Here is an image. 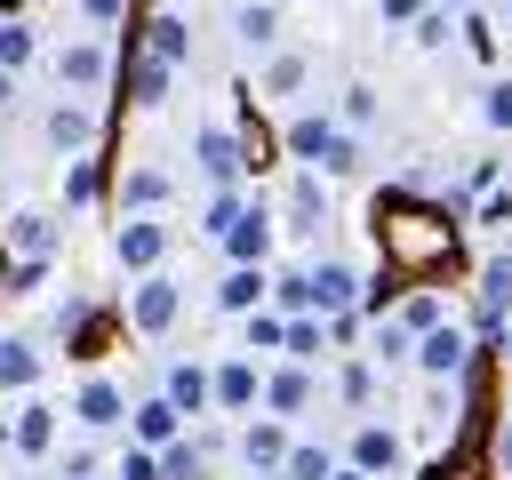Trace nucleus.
Segmentation results:
<instances>
[{
  "instance_id": "51",
  "label": "nucleus",
  "mask_w": 512,
  "mask_h": 480,
  "mask_svg": "<svg viewBox=\"0 0 512 480\" xmlns=\"http://www.w3.org/2000/svg\"><path fill=\"white\" fill-rule=\"evenodd\" d=\"M496 352H504V360H512V328H504V344H496Z\"/></svg>"
},
{
  "instance_id": "9",
  "label": "nucleus",
  "mask_w": 512,
  "mask_h": 480,
  "mask_svg": "<svg viewBox=\"0 0 512 480\" xmlns=\"http://www.w3.org/2000/svg\"><path fill=\"white\" fill-rule=\"evenodd\" d=\"M304 280H312V312H360V264H344V256H312Z\"/></svg>"
},
{
  "instance_id": "43",
  "label": "nucleus",
  "mask_w": 512,
  "mask_h": 480,
  "mask_svg": "<svg viewBox=\"0 0 512 480\" xmlns=\"http://www.w3.org/2000/svg\"><path fill=\"white\" fill-rule=\"evenodd\" d=\"M480 120H488V128H512V80H488V96H480Z\"/></svg>"
},
{
  "instance_id": "2",
  "label": "nucleus",
  "mask_w": 512,
  "mask_h": 480,
  "mask_svg": "<svg viewBox=\"0 0 512 480\" xmlns=\"http://www.w3.org/2000/svg\"><path fill=\"white\" fill-rule=\"evenodd\" d=\"M176 312H184V288L168 272H136L128 280V336H168Z\"/></svg>"
},
{
  "instance_id": "36",
  "label": "nucleus",
  "mask_w": 512,
  "mask_h": 480,
  "mask_svg": "<svg viewBox=\"0 0 512 480\" xmlns=\"http://www.w3.org/2000/svg\"><path fill=\"white\" fill-rule=\"evenodd\" d=\"M0 64H8V72L32 64V24H24V16H0Z\"/></svg>"
},
{
  "instance_id": "46",
  "label": "nucleus",
  "mask_w": 512,
  "mask_h": 480,
  "mask_svg": "<svg viewBox=\"0 0 512 480\" xmlns=\"http://www.w3.org/2000/svg\"><path fill=\"white\" fill-rule=\"evenodd\" d=\"M496 464L512 472V408H504V424H496Z\"/></svg>"
},
{
  "instance_id": "20",
  "label": "nucleus",
  "mask_w": 512,
  "mask_h": 480,
  "mask_svg": "<svg viewBox=\"0 0 512 480\" xmlns=\"http://www.w3.org/2000/svg\"><path fill=\"white\" fill-rule=\"evenodd\" d=\"M232 40H240L248 56H272V48H280V8H272V0H240V8H232Z\"/></svg>"
},
{
  "instance_id": "23",
  "label": "nucleus",
  "mask_w": 512,
  "mask_h": 480,
  "mask_svg": "<svg viewBox=\"0 0 512 480\" xmlns=\"http://www.w3.org/2000/svg\"><path fill=\"white\" fill-rule=\"evenodd\" d=\"M160 392H168V400L184 408V424H192V416H208V368H200V360H168Z\"/></svg>"
},
{
  "instance_id": "4",
  "label": "nucleus",
  "mask_w": 512,
  "mask_h": 480,
  "mask_svg": "<svg viewBox=\"0 0 512 480\" xmlns=\"http://www.w3.org/2000/svg\"><path fill=\"white\" fill-rule=\"evenodd\" d=\"M168 248H176V232H168L160 216H120V232H112V256H120L128 280H136V272H160Z\"/></svg>"
},
{
  "instance_id": "37",
  "label": "nucleus",
  "mask_w": 512,
  "mask_h": 480,
  "mask_svg": "<svg viewBox=\"0 0 512 480\" xmlns=\"http://www.w3.org/2000/svg\"><path fill=\"white\" fill-rule=\"evenodd\" d=\"M232 216H240V184H216V200L200 208V232H208V240H224V224H232Z\"/></svg>"
},
{
  "instance_id": "18",
  "label": "nucleus",
  "mask_w": 512,
  "mask_h": 480,
  "mask_svg": "<svg viewBox=\"0 0 512 480\" xmlns=\"http://www.w3.org/2000/svg\"><path fill=\"white\" fill-rule=\"evenodd\" d=\"M256 304H272V272H264V264H232V272L216 280V312L240 320V312H256Z\"/></svg>"
},
{
  "instance_id": "15",
  "label": "nucleus",
  "mask_w": 512,
  "mask_h": 480,
  "mask_svg": "<svg viewBox=\"0 0 512 480\" xmlns=\"http://www.w3.org/2000/svg\"><path fill=\"white\" fill-rule=\"evenodd\" d=\"M72 416H80V432H120V424H128V392H120L112 376H88V384L72 392Z\"/></svg>"
},
{
  "instance_id": "14",
  "label": "nucleus",
  "mask_w": 512,
  "mask_h": 480,
  "mask_svg": "<svg viewBox=\"0 0 512 480\" xmlns=\"http://www.w3.org/2000/svg\"><path fill=\"white\" fill-rule=\"evenodd\" d=\"M40 136H48L64 160H72V152H96V112H88L80 96H56V104H48V120H40Z\"/></svg>"
},
{
  "instance_id": "29",
  "label": "nucleus",
  "mask_w": 512,
  "mask_h": 480,
  "mask_svg": "<svg viewBox=\"0 0 512 480\" xmlns=\"http://www.w3.org/2000/svg\"><path fill=\"white\" fill-rule=\"evenodd\" d=\"M408 40H416V48H448V40H456V8H440V0H424V8L408 16Z\"/></svg>"
},
{
  "instance_id": "41",
  "label": "nucleus",
  "mask_w": 512,
  "mask_h": 480,
  "mask_svg": "<svg viewBox=\"0 0 512 480\" xmlns=\"http://www.w3.org/2000/svg\"><path fill=\"white\" fill-rule=\"evenodd\" d=\"M320 320H328V344H336V352H352V344L368 336V320H360V312H320Z\"/></svg>"
},
{
  "instance_id": "6",
  "label": "nucleus",
  "mask_w": 512,
  "mask_h": 480,
  "mask_svg": "<svg viewBox=\"0 0 512 480\" xmlns=\"http://www.w3.org/2000/svg\"><path fill=\"white\" fill-rule=\"evenodd\" d=\"M272 240H280L272 200H240V216L224 224V256H232V264H264V256H272Z\"/></svg>"
},
{
  "instance_id": "39",
  "label": "nucleus",
  "mask_w": 512,
  "mask_h": 480,
  "mask_svg": "<svg viewBox=\"0 0 512 480\" xmlns=\"http://www.w3.org/2000/svg\"><path fill=\"white\" fill-rule=\"evenodd\" d=\"M112 480H160V448H136V440H128V448L112 456Z\"/></svg>"
},
{
  "instance_id": "45",
  "label": "nucleus",
  "mask_w": 512,
  "mask_h": 480,
  "mask_svg": "<svg viewBox=\"0 0 512 480\" xmlns=\"http://www.w3.org/2000/svg\"><path fill=\"white\" fill-rule=\"evenodd\" d=\"M80 16L104 32V24H120V16H128V0H80Z\"/></svg>"
},
{
  "instance_id": "1",
  "label": "nucleus",
  "mask_w": 512,
  "mask_h": 480,
  "mask_svg": "<svg viewBox=\"0 0 512 480\" xmlns=\"http://www.w3.org/2000/svg\"><path fill=\"white\" fill-rule=\"evenodd\" d=\"M288 152H296L304 168H320V176H352V168H360V136H352L344 120H328V112H296V120H288Z\"/></svg>"
},
{
  "instance_id": "40",
  "label": "nucleus",
  "mask_w": 512,
  "mask_h": 480,
  "mask_svg": "<svg viewBox=\"0 0 512 480\" xmlns=\"http://www.w3.org/2000/svg\"><path fill=\"white\" fill-rule=\"evenodd\" d=\"M48 456H56V480H88V472H96V448H88V440H72V448L56 440Z\"/></svg>"
},
{
  "instance_id": "53",
  "label": "nucleus",
  "mask_w": 512,
  "mask_h": 480,
  "mask_svg": "<svg viewBox=\"0 0 512 480\" xmlns=\"http://www.w3.org/2000/svg\"><path fill=\"white\" fill-rule=\"evenodd\" d=\"M248 480H280V472H248Z\"/></svg>"
},
{
  "instance_id": "50",
  "label": "nucleus",
  "mask_w": 512,
  "mask_h": 480,
  "mask_svg": "<svg viewBox=\"0 0 512 480\" xmlns=\"http://www.w3.org/2000/svg\"><path fill=\"white\" fill-rule=\"evenodd\" d=\"M16 8H24V0H0V16H16Z\"/></svg>"
},
{
  "instance_id": "44",
  "label": "nucleus",
  "mask_w": 512,
  "mask_h": 480,
  "mask_svg": "<svg viewBox=\"0 0 512 480\" xmlns=\"http://www.w3.org/2000/svg\"><path fill=\"white\" fill-rule=\"evenodd\" d=\"M392 312H400L408 328H432V320H448V312H440V296H400Z\"/></svg>"
},
{
  "instance_id": "8",
  "label": "nucleus",
  "mask_w": 512,
  "mask_h": 480,
  "mask_svg": "<svg viewBox=\"0 0 512 480\" xmlns=\"http://www.w3.org/2000/svg\"><path fill=\"white\" fill-rule=\"evenodd\" d=\"M264 392V368L256 360H216L208 368V416H248Z\"/></svg>"
},
{
  "instance_id": "7",
  "label": "nucleus",
  "mask_w": 512,
  "mask_h": 480,
  "mask_svg": "<svg viewBox=\"0 0 512 480\" xmlns=\"http://www.w3.org/2000/svg\"><path fill=\"white\" fill-rule=\"evenodd\" d=\"M424 376H464V360H472V328H456V320H432V328H416V352H408Z\"/></svg>"
},
{
  "instance_id": "55",
  "label": "nucleus",
  "mask_w": 512,
  "mask_h": 480,
  "mask_svg": "<svg viewBox=\"0 0 512 480\" xmlns=\"http://www.w3.org/2000/svg\"><path fill=\"white\" fill-rule=\"evenodd\" d=\"M88 480H96V472H88Z\"/></svg>"
},
{
  "instance_id": "48",
  "label": "nucleus",
  "mask_w": 512,
  "mask_h": 480,
  "mask_svg": "<svg viewBox=\"0 0 512 480\" xmlns=\"http://www.w3.org/2000/svg\"><path fill=\"white\" fill-rule=\"evenodd\" d=\"M8 104H16V72L0 64V112H8Z\"/></svg>"
},
{
  "instance_id": "13",
  "label": "nucleus",
  "mask_w": 512,
  "mask_h": 480,
  "mask_svg": "<svg viewBox=\"0 0 512 480\" xmlns=\"http://www.w3.org/2000/svg\"><path fill=\"white\" fill-rule=\"evenodd\" d=\"M112 80V56H104V40H72V48H56V88H72V96H96Z\"/></svg>"
},
{
  "instance_id": "10",
  "label": "nucleus",
  "mask_w": 512,
  "mask_h": 480,
  "mask_svg": "<svg viewBox=\"0 0 512 480\" xmlns=\"http://www.w3.org/2000/svg\"><path fill=\"white\" fill-rule=\"evenodd\" d=\"M56 440H64V416H56L48 400H24V408L0 424V448H16V456H48Z\"/></svg>"
},
{
  "instance_id": "19",
  "label": "nucleus",
  "mask_w": 512,
  "mask_h": 480,
  "mask_svg": "<svg viewBox=\"0 0 512 480\" xmlns=\"http://www.w3.org/2000/svg\"><path fill=\"white\" fill-rule=\"evenodd\" d=\"M280 456H288V424L264 408L256 424H240V464L248 472H280Z\"/></svg>"
},
{
  "instance_id": "25",
  "label": "nucleus",
  "mask_w": 512,
  "mask_h": 480,
  "mask_svg": "<svg viewBox=\"0 0 512 480\" xmlns=\"http://www.w3.org/2000/svg\"><path fill=\"white\" fill-rule=\"evenodd\" d=\"M208 464H216L208 440H184V432H176V440L160 448V480H208Z\"/></svg>"
},
{
  "instance_id": "27",
  "label": "nucleus",
  "mask_w": 512,
  "mask_h": 480,
  "mask_svg": "<svg viewBox=\"0 0 512 480\" xmlns=\"http://www.w3.org/2000/svg\"><path fill=\"white\" fill-rule=\"evenodd\" d=\"M280 352L312 368V360L328 352V320H320V312H288V336H280Z\"/></svg>"
},
{
  "instance_id": "16",
  "label": "nucleus",
  "mask_w": 512,
  "mask_h": 480,
  "mask_svg": "<svg viewBox=\"0 0 512 480\" xmlns=\"http://www.w3.org/2000/svg\"><path fill=\"white\" fill-rule=\"evenodd\" d=\"M184 432V408L168 400V392H144V400H128V440L136 448H168Z\"/></svg>"
},
{
  "instance_id": "11",
  "label": "nucleus",
  "mask_w": 512,
  "mask_h": 480,
  "mask_svg": "<svg viewBox=\"0 0 512 480\" xmlns=\"http://www.w3.org/2000/svg\"><path fill=\"white\" fill-rule=\"evenodd\" d=\"M320 400V384H312V368L304 360H280V368H264V392H256V408H272V416H304Z\"/></svg>"
},
{
  "instance_id": "30",
  "label": "nucleus",
  "mask_w": 512,
  "mask_h": 480,
  "mask_svg": "<svg viewBox=\"0 0 512 480\" xmlns=\"http://www.w3.org/2000/svg\"><path fill=\"white\" fill-rule=\"evenodd\" d=\"M304 80H312V56H304V48H280V56L264 64V96H296Z\"/></svg>"
},
{
  "instance_id": "42",
  "label": "nucleus",
  "mask_w": 512,
  "mask_h": 480,
  "mask_svg": "<svg viewBox=\"0 0 512 480\" xmlns=\"http://www.w3.org/2000/svg\"><path fill=\"white\" fill-rule=\"evenodd\" d=\"M472 224L504 232V224H512V192H496V184H488V192H480V208H472Z\"/></svg>"
},
{
  "instance_id": "12",
  "label": "nucleus",
  "mask_w": 512,
  "mask_h": 480,
  "mask_svg": "<svg viewBox=\"0 0 512 480\" xmlns=\"http://www.w3.org/2000/svg\"><path fill=\"white\" fill-rule=\"evenodd\" d=\"M400 456H408V448H400V432H392V424H376V416H368V424H352L344 464H360L368 480H392V472H400Z\"/></svg>"
},
{
  "instance_id": "52",
  "label": "nucleus",
  "mask_w": 512,
  "mask_h": 480,
  "mask_svg": "<svg viewBox=\"0 0 512 480\" xmlns=\"http://www.w3.org/2000/svg\"><path fill=\"white\" fill-rule=\"evenodd\" d=\"M440 8H456V16H464V8H472V0H440Z\"/></svg>"
},
{
  "instance_id": "21",
  "label": "nucleus",
  "mask_w": 512,
  "mask_h": 480,
  "mask_svg": "<svg viewBox=\"0 0 512 480\" xmlns=\"http://www.w3.org/2000/svg\"><path fill=\"white\" fill-rule=\"evenodd\" d=\"M168 192H176L168 168H128V176H120V216H160Z\"/></svg>"
},
{
  "instance_id": "35",
  "label": "nucleus",
  "mask_w": 512,
  "mask_h": 480,
  "mask_svg": "<svg viewBox=\"0 0 512 480\" xmlns=\"http://www.w3.org/2000/svg\"><path fill=\"white\" fill-rule=\"evenodd\" d=\"M272 304H280V312H312V280H304V264L272 272Z\"/></svg>"
},
{
  "instance_id": "5",
  "label": "nucleus",
  "mask_w": 512,
  "mask_h": 480,
  "mask_svg": "<svg viewBox=\"0 0 512 480\" xmlns=\"http://www.w3.org/2000/svg\"><path fill=\"white\" fill-rule=\"evenodd\" d=\"M192 168H200L208 184H240V168H248V144H240L224 120H200V128H192Z\"/></svg>"
},
{
  "instance_id": "28",
  "label": "nucleus",
  "mask_w": 512,
  "mask_h": 480,
  "mask_svg": "<svg viewBox=\"0 0 512 480\" xmlns=\"http://www.w3.org/2000/svg\"><path fill=\"white\" fill-rule=\"evenodd\" d=\"M40 384V352L24 336H0V392H32Z\"/></svg>"
},
{
  "instance_id": "24",
  "label": "nucleus",
  "mask_w": 512,
  "mask_h": 480,
  "mask_svg": "<svg viewBox=\"0 0 512 480\" xmlns=\"http://www.w3.org/2000/svg\"><path fill=\"white\" fill-rule=\"evenodd\" d=\"M168 88H176V64L144 48V56H136V72H128V96H136L144 112H160V104H168Z\"/></svg>"
},
{
  "instance_id": "17",
  "label": "nucleus",
  "mask_w": 512,
  "mask_h": 480,
  "mask_svg": "<svg viewBox=\"0 0 512 480\" xmlns=\"http://www.w3.org/2000/svg\"><path fill=\"white\" fill-rule=\"evenodd\" d=\"M0 248H16V256H56V248H64V224H56L48 208H16V216L0 224Z\"/></svg>"
},
{
  "instance_id": "32",
  "label": "nucleus",
  "mask_w": 512,
  "mask_h": 480,
  "mask_svg": "<svg viewBox=\"0 0 512 480\" xmlns=\"http://www.w3.org/2000/svg\"><path fill=\"white\" fill-rule=\"evenodd\" d=\"M96 192H104V168H96L88 152H72V160H64V208H88Z\"/></svg>"
},
{
  "instance_id": "49",
  "label": "nucleus",
  "mask_w": 512,
  "mask_h": 480,
  "mask_svg": "<svg viewBox=\"0 0 512 480\" xmlns=\"http://www.w3.org/2000/svg\"><path fill=\"white\" fill-rule=\"evenodd\" d=\"M328 480H368V472L360 464H328Z\"/></svg>"
},
{
  "instance_id": "33",
  "label": "nucleus",
  "mask_w": 512,
  "mask_h": 480,
  "mask_svg": "<svg viewBox=\"0 0 512 480\" xmlns=\"http://www.w3.org/2000/svg\"><path fill=\"white\" fill-rule=\"evenodd\" d=\"M328 448H312V440H288V456H280V480H328Z\"/></svg>"
},
{
  "instance_id": "3",
  "label": "nucleus",
  "mask_w": 512,
  "mask_h": 480,
  "mask_svg": "<svg viewBox=\"0 0 512 480\" xmlns=\"http://www.w3.org/2000/svg\"><path fill=\"white\" fill-rule=\"evenodd\" d=\"M272 216H280V232H296V240H320V224H328V176H320V168H296Z\"/></svg>"
},
{
  "instance_id": "31",
  "label": "nucleus",
  "mask_w": 512,
  "mask_h": 480,
  "mask_svg": "<svg viewBox=\"0 0 512 480\" xmlns=\"http://www.w3.org/2000/svg\"><path fill=\"white\" fill-rule=\"evenodd\" d=\"M480 312L512 320V256H488V264H480Z\"/></svg>"
},
{
  "instance_id": "54",
  "label": "nucleus",
  "mask_w": 512,
  "mask_h": 480,
  "mask_svg": "<svg viewBox=\"0 0 512 480\" xmlns=\"http://www.w3.org/2000/svg\"><path fill=\"white\" fill-rule=\"evenodd\" d=\"M0 200H8V184H0Z\"/></svg>"
},
{
  "instance_id": "47",
  "label": "nucleus",
  "mask_w": 512,
  "mask_h": 480,
  "mask_svg": "<svg viewBox=\"0 0 512 480\" xmlns=\"http://www.w3.org/2000/svg\"><path fill=\"white\" fill-rule=\"evenodd\" d=\"M416 8H424V0H384V24H408Z\"/></svg>"
},
{
  "instance_id": "34",
  "label": "nucleus",
  "mask_w": 512,
  "mask_h": 480,
  "mask_svg": "<svg viewBox=\"0 0 512 480\" xmlns=\"http://www.w3.org/2000/svg\"><path fill=\"white\" fill-rule=\"evenodd\" d=\"M376 112H384V104H376V88H368V80H352V88H344V112H336V120H344L352 136H368V128H376Z\"/></svg>"
},
{
  "instance_id": "22",
  "label": "nucleus",
  "mask_w": 512,
  "mask_h": 480,
  "mask_svg": "<svg viewBox=\"0 0 512 480\" xmlns=\"http://www.w3.org/2000/svg\"><path fill=\"white\" fill-rule=\"evenodd\" d=\"M408 352H416V328H408L400 312H376V320H368V360H376V368H400Z\"/></svg>"
},
{
  "instance_id": "26",
  "label": "nucleus",
  "mask_w": 512,
  "mask_h": 480,
  "mask_svg": "<svg viewBox=\"0 0 512 480\" xmlns=\"http://www.w3.org/2000/svg\"><path fill=\"white\" fill-rule=\"evenodd\" d=\"M144 48H152V56H168V64H184V56H192V24H184L176 8H160V16L144 24Z\"/></svg>"
},
{
  "instance_id": "38",
  "label": "nucleus",
  "mask_w": 512,
  "mask_h": 480,
  "mask_svg": "<svg viewBox=\"0 0 512 480\" xmlns=\"http://www.w3.org/2000/svg\"><path fill=\"white\" fill-rule=\"evenodd\" d=\"M336 392H344V400H352V408H368V400H376V360H368V352H360V360H352V368H344V376H336Z\"/></svg>"
}]
</instances>
